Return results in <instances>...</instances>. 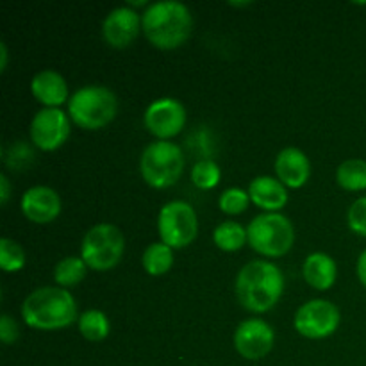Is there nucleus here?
I'll return each instance as SVG.
<instances>
[{"mask_svg": "<svg viewBox=\"0 0 366 366\" xmlns=\"http://www.w3.org/2000/svg\"><path fill=\"white\" fill-rule=\"evenodd\" d=\"M285 292V274L272 261L247 263L236 277V297L245 310L264 313L272 310Z\"/></svg>", "mask_w": 366, "mask_h": 366, "instance_id": "obj_1", "label": "nucleus"}, {"mask_svg": "<svg viewBox=\"0 0 366 366\" xmlns=\"http://www.w3.org/2000/svg\"><path fill=\"white\" fill-rule=\"evenodd\" d=\"M21 318L36 331H59L77 318V302L61 286H43L25 297Z\"/></svg>", "mask_w": 366, "mask_h": 366, "instance_id": "obj_2", "label": "nucleus"}, {"mask_svg": "<svg viewBox=\"0 0 366 366\" xmlns=\"http://www.w3.org/2000/svg\"><path fill=\"white\" fill-rule=\"evenodd\" d=\"M142 27L154 46L163 50L177 49L192 34V11L179 0H159L143 11Z\"/></svg>", "mask_w": 366, "mask_h": 366, "instance_id": "obj_3", "label": "nucleus"}, {"mask_svg": "<svg viewBox=\"0 0 366 366\" xmlns=\"http://www.w3.org/2000/svg\"><path fill=\"white\" fill-rule=\"evenodd\" d=\"M118 111L117 95L107 86H82L68 100V117L75 125L88 131L106 127Z\"/></svg>", "mask_w": 366, "mask_h": 366, "instance_id": "obj_4", "label": "nucleus"}, {"mask_svg": "<svg viewBox=\"0 0 366 366\" xmlns=\"http://www.w3.org/2000/svg\"><path fill=\"white\" fill-rule=\"evenodd\" d=\"M184 154L177 143L156 139L149 143L139 157V172L150 188L164 189L179 181L184 172Z\"/></svg>", "mask_w": 366, "mask_h": 366, "instance_id": "obj_5", "label": "nucleus"}, {"mask_svg": "<svg viewBox=\"0 0 366 366\" xmlns=\"http://www.w3.org/2000/svg\"><path fill=\"white\" fill-rule=\"evenodd\" d=\"M247 242L261 256L281 257L292 250L295 229L286 214H257L247 225Z\"/></svg>", "mask_w": 366, "mask_h": 366, "instance_id": "obj_6", "label": "nucleus"}, {"mask_svg": "<svg viewBox=\"0 0 366 366\" xmlns=\"http://www.w3.org/2000/svg\"><path fill=\"white\" fill-rule=\"evenodd\" d=\"M125 250V238L113 224H97L84 234L81 257L88 268L106 272L120 263Z\"/></svg>", "mask_w": 366, "mask_h": 366, "instance_id": "obj_7", "label": "nucleus"}, {"mask_svg": "<svg viewBox=\"0 0 366 366\" xmlns=\"http://www.w3.org/2000/svg\"><path fill=\"white\" fill-rule=\"evenodd\" d=\"M157 231L161 242L172 249H184L199 232V218L192 204L184 200H172L164 204L157 217Z\"/></svg>", "mask_w": 366, "mask_h": 366, "instance_id": "obj_8", "label": "nucleus"}, {"mask_svg": "<svg viewBox=\"0 0 366 366\" xmlns=\"http://www.w3.org/2000/svg\"><path fill=\"white\" fill-rule=\"evenodd\" d=\"M340 322H342V313L338 306L325 299L307 300L297 310L293 318L297 332L310 340H322L335 335Z\"/></svg>", "mask_w": 366, "mask_h": 366, "instance_id": "obj_9", "label": "nucleus"}, {"mask_svg": "<svg viewBox=\"0 0 366 366\" xmlns=\"http://www.w3.org/2000/svg\"><path fill=\"white\" fill-rule=\"evenodd\" d=\"M71 131L70 117L59 107H43L31 120V142L38 149L56 150L68 139Z\"/></svg>", "mask_w": 366, "mask_h": 366, "instance_id": "obj_10", "label": "nucleus"}, {"mask_svg": "<svg viewBox=\"0 0 366 366\" xmlns=\"http://www.w3.org/2000/svg\"><path fill=\"white\" fill-rule=\"evenodd\" d=\"M145 127L157 139H170L177 136L186 125V107L174 97H163L149 104L143 114Z\"/></svg>", "mask_w": 366, "mask_h": 366, "instance_id": "obj_11", "label": "nucleus"}, {"mask_svg": "<svg viewBox=\"0 0 366 366\" xmlns=\"http://www.w3.org/2000/svg\"><path fill=\"white\" fill-rule=\"evenodd\" d=\"M275 343V332L268 322L261 318L243 320L234 331V347L242 357L249 361L263 360L272 352Z\"/></svg>", "mask_w": 366, "mask_h": 366, "instance_id": "obj_12", "label": "nucleus"}, {"mask_svg": "<svg viewBox=\"0 0 366 366\" xmlns=\"http://www.w3.org/2000/svg\"><path fill=\"white\" fill-rule=\"evenodd\" d=\"M142 14L129 6L114 7L102 21V34L114 49L129 46L142 31Z\"/></svg>", "mask_w": 366, "mask_h": 366, "instance_id": "obj_13", "label": "nucleus"}, {"mask_svg": "<svg viewBox=\"0 0 366 366\" xmlns=\"http://www.w3.org/2000/svg\"><path fill=\"white\" fill-rule=\"evenodd\" d=\"M21 213L36 224H49L61 213V197L50 186H32L21 195Z\"/></svg>", "mask_w": 366, "mask_h": 366, "instance_id": "obj_14", "label": "nucleus"}, {"mask_svg": "<svg viewBox=\"0 0 366 366\" xmlns=\"http://www.w3.org/2000/svg\"><path fill=\"white\" fill-rule=\"evenodd\" d=\"M275 174L286 188H300L311 175V161L297 147H286L275 157Z\"/></svg>", "mask_w": 366, "mask_h": 366, "instance_id": "obj_15", "label": "nucleus"}, {"mask_svg": "<svg viewBox=\"0 0 366 366\" xmlns=\"http://www.w3.org/2000/svg\"><path fill=\"white\" fill-rule=\"evenodd\" d=\"M250 202L264 209L267 213H277L288 204V188L279 179L270 175H259L249 184Z\"/></svg>", "mask_w": 366, "mask_h": 366, "instance_id": "obj_16", "label": "nucleus"}, {"mask_svg": "<svg viewBox=\"0 0 366 366\" xmlns=\"http://www.w3.org/2000/svg\"><path fill=\"white\" fill-rule=\"evenodd\" d=\"M31 92L46 107H59L70 100V92L63 75L57 70H41L32 77Z\"/></svg>", "mask_w": 366, "mask_h": 366, "instance_id": "obj_17", "label": "nucleus"}, {"mask_svg": "<svg viewBox=\"0 0 366 366\" xmlns=\"http://www.w3.org/2000/svg\"><path fill=\"white\" fill-rule=\"evenodd\" d=\"M302 275L311 288L324 292V290L332 288V285L336 282L338 267L329 254L313 252L304 259Z\"/></svg>", "mask_w": 366, "mask_h": 366, "instance_id": "obj_18", "label": "nucleus"}, {"mask_svg": "<svg viewBox=\"0 0 366 366\" xmlns=\"http://www.w3.org/2000/svg\"><path fill=\"white\" fill-rule=\"evenodd\" d=\"M142 263L149 275H154V277L164 275L174 264V249L163 242L150 243L143 252Z\"/></svg>", "mask_w": 366, "mask_h": 366, "instance_id": "obj_19", "label": "nucleus"}, {"mask_svg": "<svg viewBox=\"0 0 366 366\" xmlns=\"http://www.w3.org/2000/svg\"><path fill=\"white\" fill-rule=\"evenodd\" d=\"M79 331L88 342H102L109 336L111 322L100 310H88L79 315Z\"/></svg>", "mask_w": 366, "mask_h": 366, "instance_id": "obj_20", "label": "nucleus"}, {"mask_svg": "<svg viewBox=\"0 0 366 366\" xmlns=\"http://www.w3.org/2000/svg\"><path fill=\"white\" fill-rule=\"evenodd\" d=\"M86 270H88V264L84 263V259L81 256L63 257L56 264V268H54V281L61 288L68 290L71 286H77L86 277Z\"/></svg>", "mask_w": 366, "mask_h": 366, "instance_id": "obj_21", "label": "nucleus"}, {"mask_svg": "<svg viewBox=\"0 0 366 366\" xmlns=\"http://www.w3.org/2000/svg\"><path fill=\"white\" fill-rule=\"evenodd\" d=\"M213 239L218 249L225 250V252H234L247 243V227L232 220L222 222L214 229Z\"/></svg>", "mask_w": 366, "mask_h": 366, "instance_id": "obj_22", "label": "nucleus"}, {"mask_svg": "<svg viewBox=\"0 0 366 366\" xmlns=\"http://www.w3.org/2000/svg\"><path fill=\"white\" fill-rule=\"evenodd\" d=\"M336 181L347 192L366 189V161L347 159L336 170Z\"/></svg>", "mask_w": 366, "mask_h": 366, "instance_id": "obj_23", "label": "nucleus"}, {"mask_svg": "<svg viewBox=\"0 0 366 366\" xmlns=\"http://www.w3.org/2000/svg\"><path fill=\"white\" fill-rule=\"evenodd\" d=\"M222 170L213 159L197 161L192 168V182L199 189H211L220 182Z\"/></svg>", "mask_w": 366, "mask_h": 366, "instance_id": "obj_24", "label": "nucleus"}, {"mask_svg": "<svg viewBox=\"0 0 366 366\" xmlns=\"http://www.w3.org/2000/svg\"><path fill=\"white\" fill-rule=\"evenodd\" d=\"M25 250L11 238L0 239V267L4 272H18L25 267Z\"/></svg>", "mask_w": 366, "mask_h": 366, "instance_id": "obj_25", "label": "nucleus"}, {"mask_svg": "<svg viewBox=\"0 0 366 366\" xmlns=\"http://www.w3.org/2000/svg\"><path fill=\"white\" fill-rule=\"evenodd\" d=\"M250 197L249 192L242 188H227L222 192L220 199H218V206L224 213L227 214H239L249 207Z\"/></svg>", "mask_w": 366, "mask_h": 366, "instance_id": "obj_26", "label": "nucleus"}, {"mask_svg": "<svg viewBox=\"0 0 366 366\" xmlns=\"http://www.w3.org/2000/svg\"><path fill=\"white\" fill-rule=\"evenodd\" d=\"M347 222H349V227L352 229L354 232H357V234L365 236L366 238V197L357 199L356 202L349 207Z\"/></svg>", "mask_w": 366, "mask_h": 366, "instance_id": "obj_27", "label": "nucleus"}, {"mask_svg": "<svg viewBox=\"0 0 366 366\" xmlns=\"http://www.w3.org/2000/svg\"><path fill=\"white\" fill-rule=\"evenodd\" d=\"M18 335H20V329H18L16 320L11 315L4 313L0 318V340H2V343L11 345V343L16 342Z\"/></svg>", "mask_w": 366, "mask_h": 366, "instance_id": "obj_28", "label": "nucleus"}, {"mask_svg": "<svg viewBox=\"0 0 366 366\" xmlns=\"http://www.w3.org/2000/svg\"><path fill=\"white\" fill-rule=\"evenodd\" d=\"M9 197H11V182L7 179L6 174L0 175V204L6 206L9 202Z\"/></svg>", "mask_w": 366, "mask_h": 366, "instance_id": "obj_29", "label": "nucleus"}, {"mask_svg": "<svg viewBox=\"0 0 366 366\" xmlns=\"http://www.w3.org/2000/svg\"><path fill=\"white\" fill-rule=\"evenodd\" d=\"M356 272H357V279H360L361 285L366 288V249L361 252V256L357 257Z\"/></svg>", "mask_w": 366, "mask_h": 366, "instance_id": "obj_30", "label": "nucleus"}, {"mask_svg": "<svg viewBox=\"0 0 366 366\" xmlns=\"http://www.w3.org/2000/svg\"><path fill=\"white\" fill-rule=\"evenodd\" d=\"M7 59H9V54H7V45L4 41H0V70H6L7 68Z\"/></svg>", "mask_w": 366, "mask_h": 366, "instance_id": "obj_31", "label": "nucleus"}, {"mask_svg": "<svg viewBox=\"0 0 366 366\" xmlns=\"http://www.w3.org/2000/svg\"><path fill=\"white\" fill-rule=\"evenodd\" d=\"M231 6H236V7H247V6H252V2L250 0H247V2H229Z\"/></svg>", "mask_w": 366, "mask_h": 366, "instance_id": "obj_32", "label": "nucleus"}]
</instances>
